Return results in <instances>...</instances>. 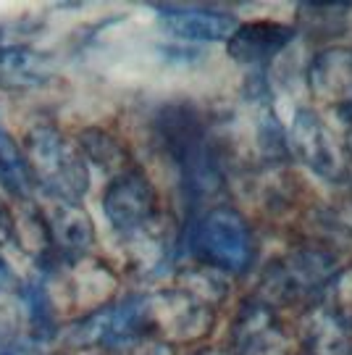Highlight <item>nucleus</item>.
<instances>
[{
	"instance_id": "f257e3e1",
	"label": "nucleus",
	"mask_w": 352,
	"mask_h": 355,
	"mask_svg": "<svg viewBox=\"0 0 352 355\" xmlns=\"http://www.w3.org/2000/svg\"><path fill=\"white\" fill-rule=\"evenodd\" d=\"M24 155L29 171L42 195L79 203L89 187L87 161L61 129L51 124L35 127L24 140Z\"/></svg>"
},
{
	"instance_id": "f03ea898",
	"label": "nucleus",
	"mask_w": 352,
	"mask_h": 355,
	"mask_svg": "<svg viewBox=\"0 0 352 355\" xmlns=\"http://www.w3.org/2000/svg\"><path fill=\"white\" fill-rule=\"evenodd\" d=\"M161 132L171 158L176 161L187 190L195 198H208L221 187V166L213 142L208 140L197 116L187 108H166Z\"/></svg>"
},
{
	"instance_id": "7ed1b4c3",
	"label": "nucleus",
	"mask_w": 352,
	"mask_h": 355,
	"mask_svg": "<svg viewBox=\"0 0 352 355\" xmlns=\"http://www.w3.org/2000/svg\"><path fill=\"white\" fill-rule=\"evenodd\" d=\"M189 248L205 266L242 274L255 261V237L250 224L231 208H211L195 221Z\"/></svg>"
},
{
	"instance_id": "20e7f679",
	"label": "nucleus",
	"mask_w": 352,
	"mask_h": 355,
	"mask_svg": "<svg viewBox=\"0 0 352 355\" xmlns=\"http://www.w3.org/2000/svg\"><path fill=\"white\" fill-rule=\"evenodd\" d=\"M148 297H129L124 303L108 305L71 327L69 343L76 347H114L134 343L150 329Z\"/></svg>"
},
{
	"instance_id": "39448f33",
	"label": "nucleus",
	"mask_w": 352,
	"mask_h": 355,
	"mask_svg": "<svg viewBox=\"0 0 352 355\" xmlns=\"http://www.w3.org/2000/svg\"><path fill=\"white\" fill-rule=\"evenodd\" d=\"M42 198L45 200H42L37 216L45 229L51 258H58L66 263L85 258L89 248L95 245V227H92L87 211L71 200H61V198H51V195H42Z\"/></svg>"
},
{
	"instance_id": "423d86ee",
	"label": "nucleus",
	"mask_w": 352,
	"mask_h": 355,
	"mask_svg": "<svg viewBox=\"0 0 352 355\" xmlns=\"http://www.w3.org/2000/svg\"><path fill=\"white\" fill-rule=\"evenodd\" d=\"M155 190L150 179L137 168H126L124 174L114 177L103 195V211L108 216L111 227L121 234H137L155 216Z\"/></svg>"
},
{
	"instance_id": "0eeeda50",
	"label": "nucleus",
	"mask_w": 352,
	"mask_h": 355,
	"mask_svg": "<svg viewBox=\"0 0 352 355\" xmlns=\"http://www.w3.org/2000/svg\"><path fill=\"white\" fill-rule=\"evenodd\" d=\"M292 142L305 164L328 179H340L347 168V155L334 132L310 111H302L292 127Z\"/></svg>"
},
{
	"instance_id": "6e6552de",
	"label": "nucleus",
	"mask_w": 352,
	"mask_h": 355,
	"mask_svg": "<svg viewBox=\"0 0 352 355\" xmlns=\"http://www.w3.org/2000/svg\"><path fill=\"white\" fill-rule=\"evenodd\" d=\"M161 16V24L174 37L189 40V42H218L229 40L239 21L231 13L213 11L205 6H155Z\"/></svg>"
},
{
	"instance_id": "1a4fd4ad",
	"label": "nucleus",
	"mask_w": 352,
	"mask_h": 355,
	"mask_svg": "<svg viewBox=\"0 0 352 355\" xmlns=\"http://www.w3.org/2000/svg\"><path fill=\"white\" fill-rule=\"evenodd\" d=\"M55 74L51 53L32 45L0 48V89L3 92H29L45 87Z\"/></svg>"
},
{
	"instance_id": "9d476101",
	"label": "nucleus",
	"mask_w": 352,
	"mask_h": 355,
	"mask_svg": "<svg viewBox=\"0 0 352 355\" xmlns=\"http://www.w3.org/2000/svg\"><path fill=\"white\" fill-rule=\"evenodd\" d=\"M294 37V29L279 21H247L239 24L227 40L229 55L239 64H265L281 53Z\"/></svg>"
},
{
	"instance_id": "9b49d317",
	"label": "nucleus",
	"mask_w": 352,
	"mask_h": 355,
	"mask_svg": "<svg viewBox=\"0 0 352 355\" xmlns=\"http://www.w3.org/2000/svg\"><path fill=\"white\" fill-rule=\"evenodd\" d=\"M315 95L328 105H340L352 116V51H326L315 58L310 74Z\"/></svg>"
},
{
	"instance_id": "f8f14e48",
	"label": "nucleus",
	"mask_w": 352,
	"mask_h": 355,
	"mask_svg": "<svg viewBox=\"0 0 352 355\" xmlns=\"http://www.w3.org/2000/svg\"><path fill=\"white\" fill-rule=\"evenodd\" d=\"M0 187L19 200H29L37 190L26 164L24 148L6 129H0Z\"/></svg>"
},
{
	"instance_id": "ddd939ff",
	"label": "nucleus",
	"mask_w": 352,
	"mask_h": 355,
	"mask_svg": "<svg viewBox=\"0 0 352 355\" xmlns=\"http://www.w3.org/2000/svg\"><path fill=\"white\" fill-rule=\"evenodd\" d=\"M76 145H79V150L85 155V161L95 164L98 168H103V171H116V177L126 171L124 148H121L118 140H114L108 132H103V129H85V132L79 135V142H76Z\"/></svg>"
},
{
	"instance_id": "4468645a",
	"label": "nucleus",
	"mask_w": 352,
	"mask_h": 355,
	"mask_svg": "<svg viewBox=\"0 0 352 355\" xmlns=\"http://www.w3.org/2000/svg\"><path fill=\"white\" fill-rule=\"evenodd\" d=\"M42 24L32 19H13L0 24V48H13V45H26V40L35 37Z\"/></svg>"
}]
</instances>
